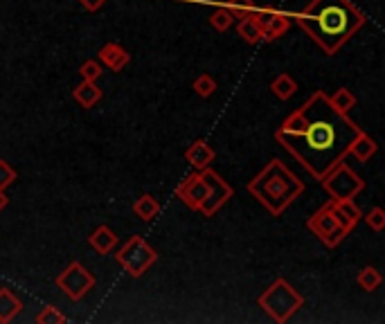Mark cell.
<instances>
[{
	"instance_id": "10",
	"label": "cell",
	"mask_w": 385,
	"mask_h": 324,
	"mask_svg": "<svg viewBox=\"0 0 385 324\" xmlns=\"http://www.w3.org/2000/svg\"><path fill=\"white\" fill-rule=\"evenodd\" d=\"M205 194H207V185H205L203 176H201V171L182 178L180 185L176 187V196L182 201V205H187L189 209H194V212H198Z\"/></svg>"
},
{
	"instance_id": "24",
	"label": "cell",
	"mask_w": 385,
	"mask_h": 324,
	"mask_svg": "<svg viewBox=\"0 0 385 324\" xmlns=\"http://www.w3.org/2000/svg\"><path fill=\"white\" fill-rule=\"evenodd\" d=\"M235 21H237V18L233 16V12H230L228 7H219V9H214V12L210 14V25L214 27L217 32L230 30V27L235 25Z\"/></svg>"
},
{
	"instance_id": "18",
	"label": "cell",
	"mask_w": 385,
	"mask_h": 324,
	"mask_svg": "<svg viewBox=\"0 0 385 324\" xmlns=\"http://www.w3.org/2000/svg\"><path fill=\"white\" fill-rule=\"evenodd\" d=\"M23 311V302L9 289H0V324L12 322Z\"/></svg>"
},
{
	"instance_id": "21",
	"label": "cell",
	"mask_w": 385,
	"mask_h": 324,
	"mask_svg": "<svg viewBox=\"0 0 385 324\" xmlns=\"http://www.w3.org/2000/svg\"><path fill=\"white\" fill-rule=\"evenodd\" d=\"M329 106L336 113H340V115H349V111L356 106V95L349 88H345V86H343V88H338L329 97Z\"/></svg>"
},
{
	"instance_id": "28",
	"label": "cell",
	"mask_w": 385,
	"mask_h": 324,
	"mask_svg": "<svg viewBox=\"0 0 385 324\" xmlns=\"http://www.w3.org/2000/svg\"><path fill=\"white\" fill-rule=\"evenodd\" d=\"M368 227H372L374 232H383L385 230V209L383 207H372L368 214L361 216Z\"/></svg>"
},
{
	"instance_id": "20",
	"label": "cell",
	"mask_w": 385,
	"mask_h": 324,
	"mask_svg": "<svg viewBox=\"0 0 385 324\" xmlns=\"http://www.w3.org/2000/svg\"><path fill=\"white\" fill-rule=\"evenodd\" d=\"M271 90H273V95L277 99L286 102V99H291L293 95L297 92V81L288 72H282V74H277V79H273Z\"/></svg>"
},
{
	"instance_id": "4",
	"label": "cell",
	"mask_w": 385,
	"mask_h": 324,
	"mask_svg": "<svg viewBox=\"0 0 385 324\" xmlns=\"http://www.w3.org/2000/svg\"><path fill=\"white\" fill-rule=\"evenodd\" d=\"M257 304H259V309H264L268 313L271 320H275L277 324H284L291 320L293 313H297L304 307V298L286 280L277 277L262 295H259Z\"/></svg>"
},
{
	"instance_id": "25",
	"label": "cell",
	"mask_w": 385,
	"mask_h": 324,
	"mask_svg": "<svg viewBox=\"0 0 385 324\" xmlns=\"http://www.w3.org/2000/svg\"><path fill=\"white\" fill-rule=\"evenodd\" d=\"M191 88H194V92L198 95V97H212V95L217 92V79L212 77V74L203 72V74H198V77L194 79V83H191Z\"/></svg>"
},
{
	"instance_id": "12",
	"label": "cell",
	"mask_w": 385,
	"mask_h": 324,
	"mask_svg": "<svg viewBox=\"0 0 385 324\" xmlns=\"http://www.w3.org/2000/svg\"><path fill=\"white\" fill-rule=\"evenodd\" d=\"M97 56H100V63L106 65V68L113 70V72H122L129 65V61H131L129 52L124 50L120 43H113V41L104 43V47L100 50Z\"/></svg>"
},
{
	"instance_id": "23",
	"label": "cell",
	"mask_w": 385,
	"mask_h": 324,
	"mask_svg": "<svg viewBox=\"0 0 385 324\" xmlns=\"http://www.w3.org/2000/svg\"><path fill=\"white\" fill-rule=\"evenodd\" d=\"M356 284H359L363 291L372 293V291H377L379 286L383 284V275L374 268V266H368V268H363L359 275H356Z\"/></svg>"
},
{
	"instance_id": "26",
	"label": "cell",
	"mask_w": 385,
	"mask_h": 324,
	"mask_svg": "<svg viewBox=\"0 0 385 324\" xmlns=\"http://www.w3.org/2000/svg\"><path fill=\"white\" fill-rule=\"evenodd\" d=\"M34 320L38 324H63V322H68V318H65L61 313V309H56L54 304H45V307L36 313Z\"/></svg>"
},
{
	"instance_id": "1",
	"label": "cell",
	"mask_w": 385,
	"mask_h": 324,
	"mask_svg": "<svg viewBox=\"0 0 385 324\" xmlns=\"http://www.w3.org/2000/svg\"><path fill=\"white\" fill-rule=\"evenodd\" d=\"M363 131L349 115L329 106V95L315 90L311 97L275 129L277 145L291 154L306 174L320 180L349 156L352 140Z\"/></svg>"
},
{
	"instance_id": "32",
	"label": "cell",
	"mask_w": 385,
	"mask_h": 324,
	"mask_svg": "<svg viewBox=\"0 0 385 324\" xmlns=\"http://www.w3.org/2000/svg\"><path fill=\"white\" fill-rule=\"evenodd\" d=\"M7 203H9V198L5 196V192H0V212H3V209L7 207Z\"/></svg>"
},
{
	"instance_id": "2",
	"label": "cell",
	"mask_w": 385,
	"mask_h": 324,
	"mask_svg": "<svg viewBox=\"0 0 385 324\" xmlns=\"http://www.w3.org/2000/svg\"><path fill=\"white\" fill-rule=\"evenodd\" d=\"M291 18L324 54L338 52L368 21L352 0H309Z\"/></svg>"
},
{
	"instance_id": "29",
	"label": "cell",
	"mask_w": 385,
	"mask_h": 324,
	"mask_svg": "<svg viewBox=\"0 0 385 324\" xmlns=\"http://www.w3.org/2000/svg\"><path fill=\"white\" fill-rule=\"evenodd\" d=\"M16 178H18L16 169H14L12 165H9L7 160L0 158V192H5V189H7L9 185H14Z\"/></svg>"
},
{
	"instance_id": "5",
	"label": "cell",
	"mask_w": 385,
	"mask_h": 324,
	"mask_svg": "<svg viewBox=\"0 0 385 324\" xmlns=\"http://www.w3.org/2000/svg\"><path fill=\"white\" fill-rule=\"evenodd\" d=\"M115 259H118V264L131 275L133 280H138L158 261V252L147 243L144 236L136 234V236H131L118 252H115Z\"/></svg>"
},
{
	"instance_id": "6",
	"label": "cell",
	"mask_w": 385,
	"mask_h": 324,
	"mask_svg": "<svg viewBox=\"0 0 385 324\" xmlns=\"http://www.w3.org/2000/svg\"><path fill=\"white\" fill-rule=\"evenodd\" d=\"M320 183H322V189L327 192V196L331 198V201L356 198L365 189L363 178L356 174L349 165H345V160L338 162V165H336L331 171H327V174L320 178Z\"/></svg>"
},
{
	"instance_id": "11",
	"label": "cell",
	"mask_w": 385,
	"mask_h": 324,
	"mask_svg": "<svg viewBox=\"0 0 385 324\" xmlns=\"http://www.w3.org/2000/svg\"><path fill=\"white\" fill-rule=\"evenodd\" d=\"M329 203H331L333 216L338 218V223L345 227V232H347V234L354 232V227L359 225L361 216H363L361 207L356 205L354 198H345V201H331V198H329Z\"/></svg>"
},
{
	"instance_id": "14",
	"label": "cell",
	"mask_w": 385,
	"mask_h": 324,
	"mask_svg": "<svg viewBox=\"0 0 385 324\" xmlns=\"http://www.w3.org/2000/svg\"><path fill=\"white\" fill-rule=\"evenodd\" d=\"M104 97V92L102 88L97 86V81H81L77 88L72 90V99L79 104L81 108H93V106H97V104L102 102Z\"/></svg>"
},
{
	"instance_id": "27",
	"label": "cell",
	"mask_w": 385,
	"mask_h": 324,
	"mask_svg": "<svg viewBox=\"0 0 385 324\" xmlns=\"http://www.w3.org/2000/svg\"><path fill=\"white\" fill-rule=\"evenodd\" d=\"M79 74L84 77V81H97L104 74V68H102V63L97 59H86L81 63V68H79Z\"/></svg>"
},
{
	"instance_id": "8",
	"label": "cell",
	"mask_w": 385,
	"mask_h": 324,
	"mask_svg": "<svg viewBox=\"0 0 385 324\" xmlns=\"http://www.w3.org/2000/svg\"><path fill=\"white\" fill-rule=\"evenodd\" d=\"M54 284H56V289H61L72 302H79L95 289V275L86 268L84 264L72 261L61 270V275L54 280Z\"/></svg>"
},
{
	"instance_id": "15",
	"label": "cell",
	"mask_w": 385,
	"mask_h": 324,
	"mask_svg": "<svg viewBox=\"0 0 385 324\" xmlns=\"http://www.w3.org/2000/svg\"><path fill=\"white\" fill-rule=\"evenodd\" d=\"M288 27H291V16L277 9V14L262 27V41L264 43H273L277 39H282V36L288 32Z\"/></svg>"
},
{
	"instance_id": "13",
	"label": "cell",
	"mask_w": 385,
	"mask_h": 324,
	"mask_svg": "<svg viewBox=\"0 0 385 324\" xmlns=\"http://www.w3.org/2000/svg\"><path fill=\"white\" fill-rule=\"evenodd\" d=\"M214 158H217V151L212 149L205 140H194V142H191V145L187 147V151H185V160H187L189 165L194 167L196 171L210 167L212 162H214Z\"/></svg>"
},
{
	"instance_id": "3",
	"label": "cell",
	"mask_w": 385,
	"mask_h": 324,
	"mask_svg": "<svg viewBox=\"0 0 385 324\" xmlns=\"http://www.w3.org/2000/svg\"><path fill=\"white\" fill-rule=\"evenodd\" d=\"M253 194L273 216H282L288 205L304 194L302 178H297L282 160L273 158L259 174L248 183Z\"/></svg>"
},
{
	"instance_id": "9",
	"label": "cell",
	"mask_w": 385,
	"mask_h": 324,
	"mask_svg": "<svg viewBox=\"0 0 385 324\" xmlns=\"http://www.w3.org/2000/svg\"><path fill=\"white\" fill-rule=\"evenodd\" d=\"M201 176H203L205 185H207V194L203 198V203H201L198 212L203 214L205 218H210V216H214L219 209L235 196V189L230 187V183H226V180L221 178L212 167L201 169Z\"/></svg>"
},
{
	"instance_id": "30",
	"label": "cell",
	"mask_w": 385,
	"mask_h": 324,
	"mask_svg": "<svg viewBox=\"0 0 385 324\" xmlns=\"http://www.w3.org/2000/svg\"><path fill=\"white\" fill-rule=\"evenodd\" d=\"M255 7H257L255 0H228V9L233 12L235 18H244V16H248Z\"/></svg>"
},
{
	"instance_id": "7",
	"label": "cell",
	"mask_w": 385,
	"mask_h": 324,
	"mask_svg": "<svg viewBox=\"0 0 385 324\" xmlns=\"http://www.w3.org/2000/svg\"><path fill=\"white\" fill-rule=\"evenodd\" d=\"M306 230L313 232L327 248L340 245L345 241V236H349L347 232H345V227L338 223V218L333 216L329 201L306 218Z\"/></svg>"
},
{
	"instance_id": "31",
	"label": "cell",
	"mask_w": 385,
	"mask_h": 324,
	"mask_svg": "<svg viewBox=\"0 0 385 324\" xmlns=\"http://www.w3.org/2000/svg\"><path fill=\"white\" fill-rule=\"evenodd\" d=\"M104 3H106V0H79V5L86 9V12H100V9L104 7Z\"/></svg>"
},
{
	"instance_id": "16",
	"label": "cell",
	"mask_w": 385,
	"mask_h": 324,
	"mask_svg": "<svg viewBox=\"0 0 385 324\" xmlns=\"http://www.w3.org/2000/svg\"><path fill=\"white\" fill-rule=\"evenodd\" d=\"M377 151H379L377 140H374L372 136H368L365 131H359V136H356L352 140V145H349V154L361 162H368L370 158H374L377 156Z\"/></svg>"
},
{
	"instance_id": "22",
	"label": "cell",
	"mask_w": 385,
	"mask_h": 324,
	"mask_svg": "<svg viewBox=\"0 0 385 324\" xmlns=\"http://www.w3.org/2000/svg\"><path fill=\"white\" fill-rule=\"evenodd\" d=\"M237 34L242 36L246 43H259L262 41V30H259V25L253 21V16H244V18H237Z\"/></svg>"
},
{
	"instance_id": "19",
	"label": "cell",
	"mask_w": 385,
	"mask_h": 324,
	"mask_svg": "<svg viewBox=\"0 0 385 324\" xmlns=\"http://www.w3.org/2000/svg\"><path fill=\"white\" fill-rule=\"evenodd\" d=\"M160 203L153 198L151 194H142L136 203H133V214H136L138 218H142V221H151V218H156L160 214Z\"/></svg>"
},
{
	"instance_id": "17",
	"label": "cell",
	"mask_w": 385,
	"mask_h": 324,
	"mask_svg": "<svg viewBox=\"0 0 385 324\" xmlns=\"http://www.w3.org/2000/svg\"><path fill=\"white\" fill-rule=\"evenodd\" d=\"M88 245L97 254H109L111 250H115V245H118V234H115L109 225H100L97 230L88 236Z\"/></svg>"
}]
</instances>
